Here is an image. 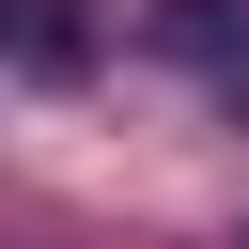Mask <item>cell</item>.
Listing matches in <instances>:
<instances>
[{"label": "cell", "instance_id": "cell-2", "mask_svg": "<svg viewBox=\"0 0 249 249\" xmlns=\"http://www.w3.org/2000/svg\"><path fill=\"white\" fill-rule=\"evenodd\" d=\"M171 47H187V62H233V47H249V0H171Z\"/></svg>", "mask_w": 249, "mask_h": 249}, {"label": "cell", "instance_id": "cell-1", "mask_svg": "<svg viewBox=\"0 0 249 249\" xmlns=\"http://www.w3.org/2000/svg\"><path fill=\"white\" fill-rule=\"evenodd\" d=\"M0 78L16 93H78L93 78V16L78 0H0Z\"/></svg>", "mask_w": 249, "mask_h": 249}]
</instances>
